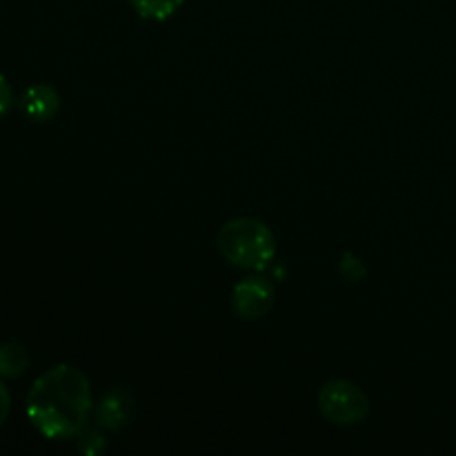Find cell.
<instances>
[{
  "mask_svg": "<svg viewBox=\"0 0 456 456\" xmlns=\"http://www.w3.org/2000/svg\"><path fill=\"white\" fill-rule=\"evenodd\" d=\"M276 301V289L270 279L261 274L245 276L234 285L232 292V307L245 321L263 319L272 310Z\"/></svg>",
  "mask_w": 456,
  "mask_h": 456,
  "instance_id": "277c9868",
  "label": "cell"
},
{
  "mask_svg": "<svg viewBox=\"0 0 456 456\" xmlns=\"http://www.w3.org/2000/svg\"><path fill=\"white\" fill-rule=\"evenodd\" d=\"M134 396L127 387H111L96 405L98 426L110 432H118L132 421Z\"/></svg>",
  "mask_w": 456,
  "mask_h": 456,
  "instance_id": "5b68a950",
  "label": "cell"
},
{
  "mask_svg": "<svg viewBox=\"0 0 456 456\" xmlns=\"http://www.w3.org/2000/svg\"><path fill=\"white\" fill-rule=\"evenodd\" d=\"M183 3L185 0H129L134 12L147 20H167L183 7Z\"/></svg>",
  "mask_w": 456,
  "mask_h": 456,
  "instance_id": "ba28073f",
  "label": "cell"
},
{
  "mask_svg": "<svg viewBox=\"0 0 456 456\" xmlns=\"http://www.w3.org/2000/svg\"><path fill=\"white\" fill-rule=\"evenodd\" d=\"M78 445L85 454H98L105 448V439L101 435H96V432L83 430L78 435Z\"/></svg>",
  "mask_w": 456,
  "mask_h": 456,
  "instance_id": "30bf717a",
  "label": "cell"
},
{
  "mask_svg": "<svg viewBox=\"0 0 456 456\" xmlns=\"http://www.w3.org/2000/svg\"><path fill=\"white\" fill-rule=\"evenodd\" d=\"M218 252L227 263L240 270L261 272L274 261L276 239L258 218L239 216L227 221L218 232Z\"/></svg>",
  "mask_w": 456,
  "mask_h": 456,
  "instance_id": "7a4b0ae2",
  "label": "cell"
},
{
  "mask_svg": "<svg viewBox=\"0 0 456 456\" xmlns=\"http://www.w3.org/2000/svg\"><path fill=\"white\" fill-rule=\"evenodd\" d=\"M13 105V92H12V85L7 83L3 74H0V118L12 110Z\"/></svg>",
  "mask_w": 456,
  "mask_h": 456,
  "instance_id": "8fae6325",
  "label": "cell"
},
{
  "mask_svg": "<svg viewBox=\"0 0 456 456\" xmlns=\"http://www.w3.org/2000/svg\"><path fill=\"white\" fill-rule=\"evenodd\" d=\"M92 403L87 374L61 363L34 381L27 396V417L45 439H76L87 426Z\"/></svg>",
  "mask_w": 456,
  "mask_h": 456,
  "instance_id": "6da1fadb",
  "label": "cell"
},
{
  "mask_svg": "<svg viewBox=\"0 0 456 456\" xmlns=\"http://www.w3.org/2000/svg\"><path fill=\"white\" fill-rule=\"evenodd\" d=\"M20 111L31 123H49L61 111V96L47 83L31 85L22 92Z\"/></svg>",
  "mask_w": 456,
  "mask_h": 456,
  "instance_id": "8992f818",
  "label": "cell"
},
{
  "mask_svg": "<svg viewBox=\"0 0 456 456\" xmlns=\"http://www.w3.org/2000/svg\"><path fill=\"white\" fill-rule=\"evenodd\" d=\"M9 412H12V395H9L7 386L0 381V426L7 421Z\"/></svg>",
  "mask_w": 456,
  "mask_h": 456,
  "instance_id": "7c38bea8",
  "label": "cell"
},
{
  "mask_svg": "<svg viewBox=\"0 0 456 456\" xmlns=\"http://www.w3.org/2000/svg\"><path fill=\"white\" fill-rule=\"evenodd\" d=\"M365 265L361 263V258H356L354 254L346 252L343 254V261H341V274L346 276L347 281H361L365 276Z\"/></svg>",
  "mask_w": 456,
  "mask_h": 456,
  "instance_id": "9c48e42d",
  "label": "cell"
},
{
  "mask_svg": "<svg viewBox=\"0 0 456 456\" xmlns=\"http://www.w3.org/2000/svg\"><path fill=\"white\" fill-rule=\"evenodd\" d=\"M319 412L337 426H354L370 414V399L356 383L347 379H334L319 390L316 396Z\"/></svg>",
  "mask_w": 456,
  "mask_h": 456,
  "instance_id": "3957f363",
  "label": "cell"
},
{
  "mask_svg": "<svg viewBox=\"0 0 456 456\" xmlns=\"http://www.w3.org/2000/svg\"><path fill=\"white\" fill-rule=\"evenodd\" d=\"M29 368V352L22 343H0V377L18 379Z\"/></svg>",
  "mask_w": 456,
  "mask_h": 456,
  "instance_id": "52a82bcc",
  "label": "cell"
}]
</instances>
